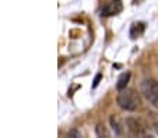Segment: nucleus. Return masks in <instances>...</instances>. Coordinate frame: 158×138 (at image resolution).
<instances>
[{"mask_svg":"<svg viewBox=\"0 0 158 138\" xmlns=\"http://www.w3.org/2000/svg\"><path fill=\"white\" fill-rule=\"evenodd\" d=\"M118 105L120 109L127 112H134L140 105V98L134 89H122L118 95Z\"/></svg>","mask_w":158,"mask_h":138,"instance_id":"nucleus-1","label":"nucleus"},{"mask_svg":"<svg viewBox=\"0 0 158 138\" xmlns=\"http://www.w3.org/2000/svg\"><path fill=\"white\" fill-rule=\"evenodd\" d=\"M141 93L147 99V102L152 108L158 109V82L154 80H144L141 82Z\"/></svg>","mask_w":158,"mask_h":138,"instance_id":"nucleus-2","label":"nucleus"},{"mask_svg":"<svg viewBox=\"0 0 158 138\" xmlns=\"http://www.w3.org/2000/svg\"><path fill=\"white\" fill-rule=\"evenodd\" d=\"M123 10V4L120 0H110L104 6L101 14L104 17H109V15H116Z\"/></svg>","mask_w":158,"mask_h":138,"instance_id":"nucleus-3","label":"nucleus"},{"mask_svg":"<svg viewBox=\"0 0 158 138\" xmlns=\"http://www.w3.org/2000/svg\"><path fill=\"white\" fill-rule=\"evenodd\" d=\"M126 126H127V130L133 135H144V128L140 126V123L136 119H127Z\"/></svg>","mask_w":158,"mask_h":138,"instance_id":"nucleus-4","label":"nucleus"},{"mask_svg":"<svg viewBox=\"0 0 158 138\" xmlns=\"http://www.w3.org/2000/svg\"><path fill=\"white\" fill-rule=\"evenodd\" d=\"M144 30H146L144 22H134L130 27V38L136 39V38H139V36H141L144 34Z\"/></svg>","mask_w":158,"mask_h":138,"instance_id":"nucleus-5","label":"nucleus"},{"mask_svg":"<svg viewBox=\"0 0 158 138\" xmlns=\"http://www.w3.org/2000/svg\"><path fill=\"white\" fill-rule=\"evenodd\" d=\"M129 81H130V73H129V71L122 73V74L119 75V78H118V82H116V88H118V91L125 89V88L127 87Z\"/></svg>","mask_w":158,"mask_h":138,"instance_id":"nucleus-6","label":"nucleus"},{"mask_svg":"<svg viewBox=\"0 0 158 138\" xmlns=\"http://www.w3.org/2000/svg\"><path fill=\"white\" fill-rule=\"evenodd\" d=\"M110 124H112V128H114V131L116 132L118 135H122L123 134V130H122V127H120V124H119V120H118L116 117H110Z\"/></svg>","mask_w":158,"mask_h":138,"instance_id":"nucleus-7","label":"nucleus"},{"mask_svg":"<svg viewBox=\"0 0 158 138\" xmlns=\"http://www.w3.org/2000/svg\"><path fill=\"white\" fill-rule=\"evenodd\" d=\"M99 80H101V74H97V77H95V80H94V84H93V88H95L97 85L99 84Z\"/></svg>","mask_w":158,"mask_h":138,"instance_id":"nucleus-8","label":"nucleus"},{"mask_svg":"<svg viewBox=\"0 0 158 138\" xmlns=\"http://www.w3.org/2000/svg\"><path fill=\"white\" fill-rule=\"evenodd\" d=\"M69 135H76V137H80V134H78L77 131H70V132H69Z\"/></svg>","mask_w":158,"mask_h":138,"instance_id":"nucleus-9","label":"nucleus"},{"mask_svg":"<svg viewBox=\"0 0 158 138\" xmlns=\"http://www.w3.org/2000/svg\"><path fill=\"white\" fill-rule=\"evenodd\" d=\"M157 132H158V124H157Z\"/></svg>","mask_w":158,"mask_h":138,"instance_id":"nucleus-10","label":"nucleus"}]
</instances>
